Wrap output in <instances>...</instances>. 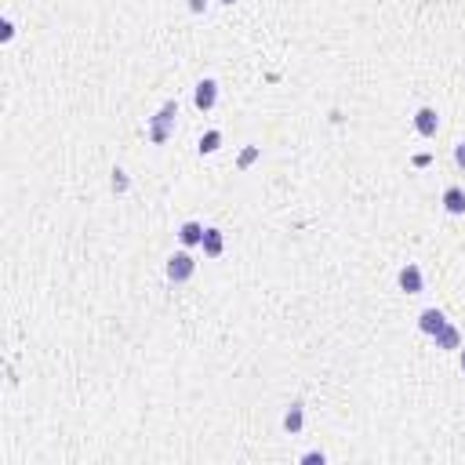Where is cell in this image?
<instances>
[{
  "instance_id": "14",
  "label": "cell",
  "mask_w": 465,
  "mask_h": 465,
  "mask_svg": "<svg viewBox=\"0 0 465 465\" xmlns=\"http://www.w3.org/2000/svg\"><path fill=\"white\" fill-rule=\"evenodd\" d=\"M128 171H120V167H117V171H113V193H128Z\"/></svg>"
},
{
  "instance_id": "9",
  "label": "cell",
  "mask_w": 465,
  "mask_h": 465,
  "mask_svg": "<svg viewBox=\"0 0 465 465\" xmlns=\"http://www.w3.org/2000/svg\"><path fill=\"white\" fill-rule=\"evenodd\" d=\"M433 338H436V349H461V331H458L451 320L443 324V327H440Z\"/></svg>"
},
{
  "instance_id": "2",
  "label": "cell",
  "mask_w": 465,
  "mask_h": 465,
  "mask_svg": "<svg viewBox=\"0 0 465 465\" xmlns=\"http://www.w3.org/2000/svg\"><path fill=\"white\" fill-rule=\"evenodd\" d=\"M193 273H197V258L189 255V251H175V255L167 258V280H171V284L193 280Z\"/></svg>"
},
{
  "instance_id": "15",
  "label": "cell",
  "mask_w": 465,
  "mask_h": 465,
  "mask_svg": "<svg viewBox=\"0 0 465 465\" xmlns=\"http://www.w3.org/2000/svg\"><path fill=\"white\" fill-rule=\"evenodd\" d=\"M0 30H4V33H0V40L8 44V40L15 37V22H11V18H4V26H0Z\"/></svg>"
},
{
  "instance_id": "20",
  "label": "cell",
  "mask_w": 465,
  "mask_h": 465,
  "mask_svg": "<svg viewBox=\"0 0 465 465\" xmlns=\"http://www.w3.org/2000/svg\"><path fill=\"white\" fill-rule=\"evenodd\" d=\"M458 367H461V374H465V349H461V356H458Z\"/></svg>"
},
{
  "instance_id": "18",
  "label": "cell",
  "mask_w": 465,
  "mask_h": 465,
  "mask_svg": "<svg viewBox=\"0 0 465 465\" xmlns=\"http://www.w3.org/2000/svg\"><path fill=\"white\" fill-rule=\"evenodd\" d=\"M429 164H433L429 153H418V157H414V167H429Z\"/></svg>"
},
{
  "instance_id": "16",
  "label": "cell",
  "mask_w": 465,
  "mask_h": 465,
  "mask_svg": "<svg viewBox=\"0 0 465 465\" xmlns=\"http://www.w3.org/2000/svg\"><path fill=\"white\" fill-rule=\"evenodd\" d=\"M454 164L465 171V142H458V145H454Z\"/></svg>"
},
{
  "instance_id": "8",
  "label": "cell",
  "mask_w": 465,
  "mask_h": 465,
  "mask_svg": "<svg viewBox=\"0 0 465 465\" xmlns=\"http://www.w3.org/2000/svg\"><path fill=\"white\" fill-rule=\"evenodd\" d=\"M302 426H306V404H302V400H294V404L284 411V429L294 436V433H302Z\"/></svg>"
},
{
  "instance_id": "6",
  "label": "cell",
  "mask_w": 465,
  "mask_h": 465,
  "mask_svg": "<svg viewBox=\"0 0 465 465\" xmlns=\"http://www.w3.org/2000/svg\"><path fill=\"white\" fill-rule=\"evenodd\" d=\"M200 247H204V258H222V251H225V232H222L218 225H207Z\"/></svg>"
},
{
  "instance_id": "10",
  "label": "cell",
  "mask_w": 465,
  "mask_h": 465,
  "mask_svg": "<svg viewBox=\"0 0 465 465\" xmlns=\"http://www.w3.org/2000/svg\"><path fill=\"white\" fill-rule=\"evenodd\" d=\"M443 324H447V316H443V309H421V316H418V327H421V334H436Z\"/></svg>"
},
{
  "instance_id": "17",
  "label": "cell",
  "mask_w": 465,
  "mask_h": 465,
  "mask_svg": "<svg viewBox=\"0 0 465 465\" xmlns=\"http://www.w3.org/2000/svg\"><path fill=\"white\" fill-rule=\"evenodd\" d=\"M204 8H207V0H189V11L193 15H204Z\"/></svg>"
},
{
  "instance_id": "5",
  "label": "cell",
  "mask_w": 465,
  "mask_h": 465,
  "mask_svg": "<svg viewBox=\"0 0 465 465\" xmlns=\"http://www.w3.org/2000/svg\"><path fill=\"white\" fill-rule=\"evenodd\" d=\"M414 131L421 138H436V131H440V113L433 110V105H421V110L414 113Z\"/></svg>"
},
{
  "instance_id": "21",
  "label": "cell",
  "mask_w": 465,
  "mask_h": 465,
  "mask_svg": "<svg viewBox=\"0 0 465 465\" xmlns=\"http://www.w3.org/2000/svg\"><path fill=\"white\" fill-rule=\"evenodd\" d=\"M218 4H237V0H218Z\"/></svg>"
},
{
  "instance_id": "11",
  "label": "cell",
  "mask_w": 465,
  "mask_h": 465,
  "mask_svg": "<svg viewBox=\"0 0 465 465\" xmlns=\"http://www.w3.org/2000/svg\"><path fill=\"white\" fill-rule=\"evenodd\" d=\"M204 229H207V225H200V222H182V229H178V240H182V247H200V240H204Z\"/></svg>"
},
{
  "instance_id": "7",
  "label": "cell",
  "mask_w": 465,
  "mask_h": 465,
  "mask_svg": "<svg viewBox=\"0 0 465 465\" xmlns=\"http://www.w3.org/2000/svg\"><path fill=\"white\" fill-rule=\"evenodd\" d=\"M440 204H443L447 215H465V189L461 185H447L443 197H440Z\"/></svg>"
},
{
  "instance_id": "4",
  "label": "cell",
  "mask_w": 465,
  "mask_h": 465,
  "mask_svg": "<svg viewBox=\"0 0 465 465\" xmlns=\"http://www.w3.org/2000/svg\"><path fill=\"white\" fill-rule=\"evenodd\" d=\"M215 102H218V80L204 77L197 88H193V105H197L200 113H207V110H215Z\"/></svg>"
},
{
  "instance_id": "1",
  "label": "cell",
  "mask_w": 465,
  "mask_h": 465,
  "mask_svg": "<svg viewBox=\"0 0 465 465\" xmlns=\"http://www.w3.org/2000/svg\"><path fill=\"white\" fill-rule=\"evenodd\" d=\"M175 120H178V102L167 98L160 110L150 117V142L153 145H164L167 138H171V131H175Z\"/></svg>"
},
{
  "instance_id": "12",
  "label": "cell",
  "mask_w": 465,
  "mask_h": 465,
  "mask_svg": "<svg viewBox=\"0 0 465 465\" xmlns=\"http://www.w3.org/2000/svg\"><path fill=\"white\" fill-rule=\"evenodd\" d=\"M197 150H200V157L218 153V150H222V131H215V128L204 131V135H200V142H197Z\"/></svg>"
},
{
  "instance_id": "3",
  "label": "cell",
  "mask_w": 465,
  "mask_h": 465,
  "mask_svg": "<svg viewBox=\"0 0 465 465\" xmlns=\"http://www.w3.org/2000/svg\"><path fill=\"white\" fill-rule=\"evenodd\" d=\"M396 284H400V291H407V294H421V291H426V277H421L418 262L400 266V273H396Z\"/></svg>"
},
{
  "instance_id": "19",
  "label": "cell",
  "mask_w": 465,
  "mask_h": 465,
  "mask_svg": "<svg viewBox=\"0 0 465 465\" xmlns=\"http://www.w3.org/2000/svg\"><path fill=\"white\" fill-rule=\"evenodd\" d=\"M327 454L324 451H309V454H302V461H324Z\"/></svg>"
},
{
  "instance_id": "13",
  "label": "cell",
  "mask_w": 465,
  "mask_h": 465,
  "mask_svg": "<svg viewBox=\"0 0 465 465\" xmlns=\"http://www.w3.org/2000/svg\"><path fill=\"white\" fill-rule=\"evenodd\" d=\"M258 157H262V145H247V150L240 153V160H237V164H240V171H247V167L255 164Z\"/></svg>"
}]
</instances>
